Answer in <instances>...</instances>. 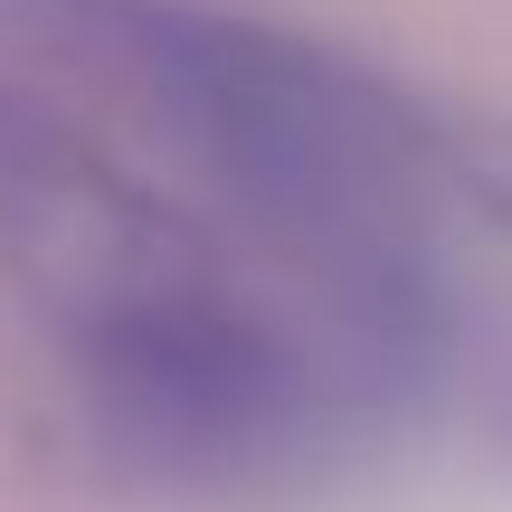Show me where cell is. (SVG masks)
I'll list each match as a JSON object with an SVG mask.
<instances>
[{
    "label": "cell",
    "mask_w": 512,
    "mask_h": 512,
    "mask_svg": "<svg viewBox=\"0 0 512 512\" xmlns=\"http://www.w3.org/2000/svg\"><path fill=\"white\" fill-rule=\"evenodd\" d=\"M124 48L152 67V86L181 105L200 152L323 266L351 275V294L408 275L399 247L408 190L437 162V124L408 95H389L370 67L313 48L294 29L200 0H105Z\"/></svg>",
    "instance_id": "1"
},
{
    "label": "cell",
    "mask_w": 512,
    "mask_h": 512,
    "mask_svg": "<svg viewBox=\"0 0 512 512\" xmlns=\"http://www.w3.org/2000/svg\"><path fill=\"white\" fill-rule=\"evenodd\" d=\"M76 370H86L95 418L181 475L256 465L266 446H285L304 427L294 351L247 304H228V285L209 266L76 313Z\"/></svg>",
    "instance_id": "2"
},
{
    "label": "cell",
    "mask_w": 512,
    "mask_h": 512,
    "mask_svg": "<svg viewBox=\"0 0 512 512\" xmlns=\"http://www.w3.org/2000/svg\"><path fill=\"white\" fill-rule=\"evenodd\" d=\"M0 247L67 313H95L133 285L219 266L143 181H124L86 133H67L29 95H0Z\"/></svg>",
    "instance_id": "3"
},
{
    "label": "cell",
    "mask_w": 512,
    "mask_h": 512,
    "mask_svg": "<svg viewBox=\"0 0 512 512\" xmlns=\"http://www.w3.org/2000/svg\"><path fill=\"white\" fill-rule=\"evenodd\" d=\"M437 162H456V181H465V190H475V200L512 228V124H484V133H437Z\"/></svg>",
    "instance_id": "4"
}]
</instances>
